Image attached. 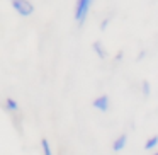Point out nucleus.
<instances>
[{
  "label": "nucleus",
  "mask_w": 158,
  "mask_h": 155,
  "mask_svg": "<svg viewBox=\"0 0 158 155\" xmlns=\"http://www.w3.org/2000/svg\"><path fill=\"white\" fill-rule=\"evenodd\" d=\"M92 4H94V0H77V4H75V21H77L78 26H82L83 22L87 21Z\"/></svg>",
  "instance_id": "obj_1"
},
{
  "label": "nucleus",
  "mask_w": 158,
  "mask_h": 155,
  "mask_svg": "<svg viewBox=\"0 0 158 155\" xmlns=\"http://www.w3.org/2000/svg\"><path fill=\"white\" fill-rule=\"evenodd\" d=\"M10 5L22 17H29V15L34 14V5H32L31 0H10Z\"/></svg>",
  "instance_id": "obj_2"
},
{
  "label": "nucleus",
  "mask_w": 158,
  "mask_h": 155,
  "mask_svg": "<svg viewBox=\"0 0 158 155\" xmlns=\"http://www.w3.org/2000/svg\"><path fill=\"white\" fill-rule=\"evenodd\" d=\"M92 106H94V109L100 111V113H107V111H109V107H110L109 96H107V94H102V96L95 97V99H94V102H92Z\"/></svg>",
  "instance_id": "obj_3"
},
{
  "label": "nucleus",
  "mask_w": 158,
  "mask_h": 155,
  "mask_svg": "<svg viewBox=\"0 0 158 155\" xmlns=\"http://www.w3.org/2000/svg\"><path fill=\"white\" fill-rule=\"evenodd\" d=\"M126 145H127V135L121 133L119 136L112 141V150L116 152V153H119V152H123L124 148H126Z\"/></svg>",
  "instance_id": "obj_4"
},
{
  "label": "nucleus",
  "mask_w": 158,
  "mask_h": 155,
  "mask_svg": "<svg viewBox=\"0 0 158 155\" xmlns=\"http://www.w3.org/2000/svg\"><path fill=\"white\" fill-rule=\"evenodd\" d=\"M92 48H94L95 55L99 56L100 60H106V58H107V51H106V48L102 46V43H100V41H95V43L92 45Z\"/></svg>",
  "instance_id": "obj_5"
},
{
  "label": "nucleus",
  "mask_w": 158,
  "mask_h": 155,
  "mask_svg": "<svg viewBox=\"0 0 158 155\" xmlns=\"http://www.w3.org/2000/svg\"><path fill=\"white\" fill-rule=\"evenodd\" d=\"M39 145H41L43 155H53L51 143H49V140H48V138H41V141H39Z\"/></svg>",
  "instance_id": "obj_6"
},
{
  "label": "nucleus",
  "mask_w": 158,
  "mask_h": 155,
  "mask_svg": "<svg viewBox=\"0 0 158 155\" xmlns=\"http://www.w3.org/2000/svg\"><path fill=\"white\" fill-rule=\"evenodd\" d=\"M156 145H158V135H153V136H150L146 141H144L143 148H144V150H153Z\"/></svg>",
  "instance_id": "obj_7"
},
{
  "label": "nucleus",
  "mask_w": 158,
  "mask_h": 155,
  "mask_svg": "<svg viewBox=\"0 0 158 155\" xmlns=\"http://www.w3.org/2000/svg\"><path fill=\"white\" fill-rule=\"evenodd\" d=\"M5 107H7V111H10V113H15V111H19L17 101L12 99V97H7V99H5Z\"/></svg>",
  "instance_id": "obj_8"
},
{
  "label": "nucleus",
  "mask_w": 158,
  "mask_h": 155,
  "mask_svg": "<svg viewBox=\"0 0 158 155\" xmlns=\"http://www.w3.org/2000/svg\"><path fill=\"white\" fill-rule=\"evenodd\" d=\"M150 90H151V89H150V84L144 80V82H143V94H144V97L150 96Z\"/></svg>",
  "instance_id": "obj_9"
},
{
  "label": "nucleus",
  "mask_w": 158,
  "mask_h": 155,
  "mask_svg": "<svg viewBox=\"0 0 158 155\" xmlns=\"http://www.w3.org/2000/svg\"><path fill=\"white\" fill-rule=\"evenodd\" d=\"M151 155H158V152H155V153H151Z\"/></svg>",
  "instance_id": "obj_10"
}]
</instances>
